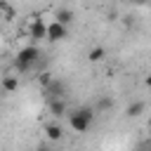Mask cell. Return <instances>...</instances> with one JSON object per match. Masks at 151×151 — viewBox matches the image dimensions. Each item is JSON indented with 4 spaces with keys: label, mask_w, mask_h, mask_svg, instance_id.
I'll list each match as a JSON object with an SVG mask.
<instances>
[{
    "label": "cell",
    "mask_w": 151,
    "mask_h": 151,
    "mask_svg": "<svg viewBox=\"0 0 151 151\" xmlns=\"http://www.w3.org/2000/svg\"><path fill=\"white\" fill-rule=\"evenodd\" d=\"M111 106H113V99H111V97H104V94L97 97V101H94V111H97V113H104V111H109Z\"/></svg>",
    "instance_id": "obj_10"
},
{
    "label": "cell",
    "mask_w": 151,
    "mask_h": 151,
    "mask_svg": "<svg viewBox=\"0 0 151 151\" xmlns=\"http://www.w3.org/2000/svg\"><path fill=\"white\" fill-rule=\"evenodd\" d=\"M50 113H52L54 118L66 116V101H64V99H50Z\"/></svg>",
    "instance_id": "obj_7"
},
{
    "label": "cell",
    "mask_w": 151,
    "mask_h": 151,
    "mask_svg": "<svg viewBox=\"0 0 151 151\" xmlns=\"http://www.w3.org/2000/svg\"><path fill=\"white\" fill-rule=\"evenodd\" d=\"M149 142H151V130H149Z\"/></svg>",
    "instance_id": "obj_19"
},
{
    "label": "cell",
    "mask_w": 151,
    "mask_h": 151,
    "mask_svg": "<svg viewBox=\"0 0 151 151\" xmlns=\"http://www.w3.org/2000/svg\"><path fill=\"white\" fill-rule=\"evenodd\" d=\"M45 92L50 94V99H64V94H66V85L61 83V80H52L47 87H45Z\"/></svg>",
    "instance_id": "obj_5"
},
{
    "label": "cell",
    "mask_w": 151,
    "mask_h": 151,
    "mask_svg": "<svg viewBox=\"0 0 151 151\" xmlns=\"http://www.w3.org/2000/svg\"><path fill=\"white\" fill-rule=\"evenodd\" d=\"M144 101H132L127 109H125V113H127V118H137V116H142L144 113Z\"/></svg>",
    "instance_id": "obj_11"
},
{
    "label": "cell",
    "mask_w": 151,
    "mask_h": 151,
    "mask_svg": "<svg viewBox=\"0 0 151 151\" xmlns=\"http://www.w3.org/2000/svg\"><path fill=\"white\" fill-rule=\"evenodd\" d=\"M2 90H5L7 94L17 92V90H19V78H17V76H5V78H2Z\"/></svg>",
    "instance_id": "obj_9"
},
{
    "label": "cell",
    "mask_w": 151,
    "mask_h": 151,
    "mask_svg": "<svg viewBox=\"0 0 151 151\" xmlns=\"http://www.w3.org/2000/svg\"><path fill=\"white\" fill-rule=\"evenodd\" d=\"M54 21H59V24H64V26H71V24L76 21V14H73L71 9H66V7H61V9H57Z\"/></svg>",
    "instance_id": "obj_6"
},
{
    "label": "cell",
    "mask_w": 151,
    "mask_h": 151,
    "mask_svg": "<svg viewBox=\"0 0 151 151\" xmlns=\"http://www.w3.org/2000/svg\"><path fill=\"white\" fill-rule=\"evenodd\" d=\"M52 80H54V78H52V73H47V71H40V73H38V83H40L42 87H47Z\"/></svg>",
    "instance_id": "obj_14"
},
{
    "label": "cell",
    "mask_w": 151,
    "mask_h": 151,
    "mask_svg": "<svg viewBox=\"0 0 151 151\" xmlns=\"http://www.w3.org/2000/svg\"><path fill=\"white\" fill-rule=\"evenodd\" d=\"M134 151H139V149H134Z\"/></svg>",
    "instance_id": "obj_20"
},
{
    "label": "cell",
    "mask_w": 151,
    "mask_h": 151,
    "mask_svg": "<svg viewBox=\"0 0 151 151\" xmlns=\"http://www.w3.org/2000/svg\"><path fill=\"white\" fill-rule=\"evenodd\" d=\"M40 57H42L40 47H35V45H28V47H21V50H19V54H17L14 64H17V68L24 73V71H31V68H35V66H38V61H40Z\"/></svg>",
    "instance_id": "obj_1"
},
{
    "label": "cell",
    "mask_w": 151,
    "mask_h": 151,
    "mask_svg": "<svg viewBox=\"0 0 151 151\" xmlns=\"http://www.w3.org/2000/svg\"><path fill=\"white\" fill-rule=\"evenodd\" d=\"M130 2H134V5H144V2H149V0H130Z\"/></svg>",
    "instance_id": "obj_15"
},
{
    "label": "cell",
    "mask_w": 151,
    "mask_h": 151,
    "mask_svg": "<svg viewBox=\"0 0 151 151\" xmlns=\"http://www.w3.org/2000/svg\"><path fill=\"white\" fill-rule=\"evenodd\" d=\"M94 106H80L76 109L71 116H68V125L76 130V132H85L92 123H94Z\"/></svg>",
    "instance_id": "obj_2"
},
{
    "label": "cell",
    "mask_w": 151,
    "mask_h": 151,
    "mask_svg": "<svg viewBox=\"0 0 151 151\" xmlns=\"http://www.w3.org/2000/svg\"><path fill=\"white\" fill-rule=\"evenodd\" d=\"M104 57H106V50H104V47H92V50H90V54H87V59H90L92 64L104 61Z\"/></svg>",
    "instance_id": "obj_12"
},
{
    "label": "cell",
    "mask_w": 151,
    "mask_h": 151,
    "mask_svg": "<svg viewBox=\"0 0 151 151\" xmlns=\"http://www.w3.org/2000/svg\"><path fill=\"white\" fill-rule=\"evenodd\" d=\"M144 83H146V87L151 90V76H146V80H144Z\"/></svg>",
    "instance_id": "obj_17"
},
{
    "label": "cell",
    "mask_w": 151,
    "mask_h": 151,
    "mask_svg": "<svg viewBox=\"0 0 151 151\" xmlns=\"http://www.w3.org/2000/svg\"><path fill=\"white\" fill-rule=\"evenodd\" d=\"M28 38L31 40H47V24L42 19H31V28H28Z\"/></svg>",
    "instance_id": "obj_3"
},
{
    "label": "cell",
    "mask_w": 151,
    "mask_h": 151,
    "mask_svg": "<svg viewBox=\"0 0 151 151\" xmlns=\"http://www.w3.org/2000/svg\"><path fill=\"white\" fill-rule=\"evenodd\" d=\"M45 134H47V139H50V142H59V139L64 137V130H61V125H59V123H50V125L45 127Z\"/></svg>",
    "instance_id": "obj_8"
},
{
    "label": "cell",
    "mask_w": 151,
    "mask_h": 151,
    "mask_svg": "<svg viewBox=\"0 0 151 151\" xmlns=\"http://www.w3.org/2000/svg\"><path fill=\"white\" fill-rule=\"evenodd\" d=\"M149 130H151V118H149Z\"/></svg>",
    "instance_id": "obj_18"
},
{
    "label": "cell",
    "mask_w": 151,
    "mask_h": 151,
    "mask_svg": "<svg viewBox=\"0 0 151 151\" xmlns=\"http://www.w3.org/2000/svg\"><path fill=\"white\" fill-rule=\"evenodd\" d=\"M68 26H64V24H59V21H52V24H47V40L50 42H59V40H64L66 38V31Z\"/></svg>",
    "instance_id": "obj_4"
},
{
    "label": "cell",
    "mask_w": 151,
    "mask_h": 151,
    "mask_svg": "<svg viewBox=\"0 0 151 151\" xmlns=\"http://www.w3.org/2000/svg\"><path fill=\"white\" fill-rule=\"evenodd\" d=\"M35 151H52V149H50V146H38Z\"/></svg>",
    "instance_id": "obj_16"
},
{
    "label": "cell",
    "mask_w": 151,
    "mask_h": 151,
    "mask_svg": "<svg viewBox=\"0 0 151 151\" xmlns=\"http://www.w3.org/2000/svg\"><path fill=\"white\" fill-rule=\"evenodd\" d=\"M0 12H2V19H5V21H12V19H14V9H12V5H9L7 0L0 2Z\"/></svg>",
    "instance_id": "obj_13"
}]
</instances>
